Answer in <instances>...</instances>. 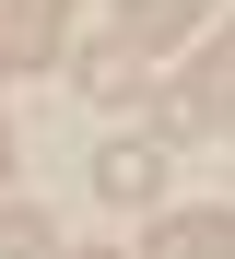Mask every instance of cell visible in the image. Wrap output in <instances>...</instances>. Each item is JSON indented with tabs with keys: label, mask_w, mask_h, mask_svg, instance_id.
<instances>
[{
	"label": "cell",
	"mask_w": 235,
	"mask_h": 259,
	"mask_svg": "<svg viewBox=\"0 0 235 259\" xmlns=\"http://www.w3.org/2000/svg\"><path fill=\"white\" fill-rule=\"evenodd\" d=\"M0 35H12L24 59H59V48H71V0H12V12H0Z\"/></svg>",
	"instance_id": "6"
},
{
	"label": "cell",
	"mask_w": 235,
	"mask_h": 259,
	"mask_svg": "<svg viewBox=\"0 0 235 259\" xmlns=\"http://www.w3.org/2000/svg\"><path fill=\"white\" fill-rule=\"evenodd\" d=\"M165 130H235V35H223L200 71H188V95L165 106Z\"/></svg>",
	"instance_id": "1"
},
{
	"label": "cell",
	"mask_w": 235,
	"mask_h": 259,
	"mask_svg": "<svg viewBox=\"0 0 235 259\" xmlns=\"http://www.w3.org/2000/svg\"><path fill=\"white\" fill-rule=\"evenodd\" d=\"M200 12H212V0H118V35H129L141 59H165V48L200 35Z\"/></svg>",
	"instance_id": "2"
},
{
	"label": "cell",
	"mask_w": 235,
	"mask_h": 259,
	"mask_svg": "<svg viewBox=\"0 0 235 259\" xmlns=\"http://www.w3.org/2000/svg\"><path fill=\"white\" fill-rule=\"evenodd\" d=\"M94 189H106L118 212H141V200L165 189V153H153V142H106V153H94Z\"/></svg>",
	"instance_id": "5"
},
{
	"label": "cell",
	"mask_w": 235,
	"mask_h": 259,
	"mask_svg": "<svg viewBox=\"0 0 235 259\" xmlns=\"http://www.w3.org/2000/svg\"><path fill=\"white\" fill-rule=\"evenodd\" d=\"M71 259H118V247H71Z\"/></svg>",
	"instance_id": "10"
},
{
	"label": "cell",
	"mask_w": 235,
	"mask_h": 259,
	"mask_svg": "<svg viewBox=\"0 0 235 259\" xmlns=\"http://www.w3.org/2000/svg\"><path fill=\"white\" fill-rule=\"evenodd\" d=\"M12 59H24V48H12V35H0V82H12Z\"/></svg>",
	"instance_id": "9"
},
{
	"label": "cell",
	"mask_w": 235,
	"mask_h": 259,
	"mask_svg": "<svg viewBox=\"0 0 235 259\" xmlns=\"http://www.w3.org/2000/svg\"><path fill=\"white\" fill-rule=\"evenodd\" d=\"M82 95L94 106H141V95H153V59H141L129 35H106V48H82Z\"/></svg>",
	"instance_id": "3"
},
{
	"label": "cell",
	"mask_w": 235,
	"mask_h": 259,
	"mask_svg": "<svg viewBox=\"0 0 235 259\" xmlns=\"http://www.w3.org/2000/svg\"><path fill=\"white\" fill-rule=\"evenodd\" d=\"M0 259H59V236H47V224H35V212L12 200V212H0Z\"/></svg>",
	"instance_id": "7"
},
{
	"label": "cell",
	"mask_w": 235,
	"mask_h": 259,
	"mask_svg": "<svg viewBox=\"0 0 235 259\" xmlns=\"http://www.w3.org/2000/svg\"><path fill=\"white\" fill-rule=\"evenodd\" d=\"M141 259H235V212H165L141 236Z\"/></svg>",
	"instance_id": "4"
},
{
	"label": "cell",
	"mask_w": 235,
	"mask_h": 259,
	"mask_svg": "<svg viewBox=\"0 0 235 259\" xmlns=\"http://www.w3.org/2000/svg\"><path fill=\"white\" fill-rule=\"evenodd\" d=\"M0 189H12V130H0Z\"/></svg>",
	"instance_id": "8"
}]
</instances>
